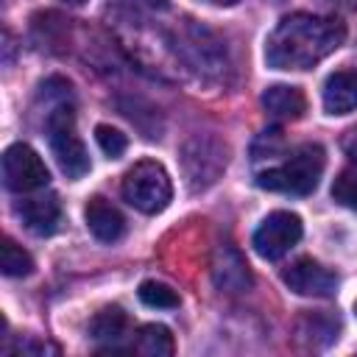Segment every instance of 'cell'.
Wrapping results in <instances>:
<instances>
[{"label": "cell", "instance_id": "25", "mask_svg": "<svg viewBox=\"0 0 357 357\" xmlns=\"http://www.w3.org/2000/svg\"><path fill=\"white\" fill-rule=\"evenodd\" d=\"M354 312H357V304H354Z\"/></svg>", "mask_w": 357, "mask_h": 357}, {"label": "cell", "instance_id": "9", "mask_svg": "<svg viewBox=\"0 0 357 357\" xmlns=\"http://www.w3.org/2000/svg\"><path fill=\"white\" fill-rule=\"evenodd\" d=\"M282 282L293 293H298V296L326 298V296H335L337 293V276L329 268H324L321 262L310 259V257H301L293 265H287L282 271Z\"/></svg>", "mask_w": 357, "mask_h": 357}, {"label": "cell", "instance_id": "6", "mask_svg": "<svg viewBox=\"0 0 357 357\" xmlns=\"http://www.w3.org/2000/svg\"><path fill=\"white\" fill-rule=\"evenodd\" d=\"M173 42H176V53L192 70H198V73L212 75V73H220L223 64H226L220 39L209 28H204L201 22H195V20H184L181 28H176Z\"/></svg>", "mask_w": 357, "mask_h": 357}, {"label": "cell", "instance_id": "18", "mask_svg": "<svg viewBox=\"0 0 357 357\" xmlns=\"http://www.w3.org/2000/svg\"><path fill=\"white\" fill-rule=\"evenodd\" d=\"M0 268L6 276H28L33 271V259L22 245H17L11 237H6L3 248H0Z\"/></svg>", "mask_w": 357, "mask_h": 357}, {"label": "cell", "instance_id": "8", "mask_svg": "<svg viewBox=\"0 0 357 357\" xmlns=\"http://www.w3.org/2000/svg\"><path fill=\"white\" fill-rule=\"evenodd\" d=\"M301 231H304L301 218L296 212L279 209V212H271L257 226V231L251 237V245L262 259H279L301 240Z\"/></svg>", "mask_w": 357, "mask_h": 357}, {"label": "cell", "instance_id": "11", "mask_svg": "<svg viewBox=\"0 0 357 357\" xmlns=\"http://www.w3.org/2000/svg\"><path fill=\"white\" fill-rule=\"evenodd\" d=\"M14 212L25 223V229L33 231V234H39V237L53 234L59 229V220H61V204H59V198L53 192L22 198V201H17Z\"/></svg>", "mask_w": 357, "mask_h": 357}, {"label": "cell", "instance_id": "24", "mask_svg": "<svg viewBox=\"0 0 357 357\" xmlns=\"http://www.w3.org/2000/svg\"><path fill=\"white\" fill-rule=\"evenodd\" d=\"M64 3H73V6H81L84 0H64Z\"/></svg>", "mask_w": 357, "mask_h": 357}, {"label": "cell", "instance_id": "16", "mask_svg": "<svg viewBox=\"0 0 357 357\" xmlns=\"http://www.w3.org/2000/svg\"><path fill=\"white\" fill-rule=\"evenodd\" d=\"M134 351L137 354H145V357H170L176 351V343H173V335H170L167 326H162V324H145V326L137 329Z\"/></svg>", "mask_w": 357, "mask_h": 357}, {"label": "cell", "instance_id": "23", "mask_svg": "<svg viewBox=\"0 0 357 357\" xmlns=\"http://www.w3.org/2000/svg\"><path fill=\"white\" fill-rule=\"evenodd\" d=\"M209 3H218V6H234V3H240V0H209Z\"/></svg>", "mask_w": 357, "mask_h": 357}, {"label": "cell", "instance_id": "12", "mask_svg": "<svg viewBox=\"0 0 357 357\" xmlns=\"http://www.w3.org/2000/svg\"><path fill=\"white\" fill-rule=\"evenodd\" d=\"M84 218H86V226L89 231L100 240V243H117L123 234H126V218L123 212L106 201L103 195H92L84 206Z\"/></svg>", "mask_w": 357, "mask_h": 357}, {"label": "cell", "instance_id": "4", "mask_svg": "<svg viewBox=\"0 0 357 357\" xmlns=\"http://www.w3.org/2000/svg\"><path fill=\"white\" fill-rule=\"evenodd\" d=\"M123 198L145 215L162 212L173 198V184L167 170L153 159L137 162L123 176Z\"/></svg>", "mask_w": 357, "mask_h": 357}, {"label": "cell", "instance_id": "17", "mask_svg": "<svg viewBox=\"0 0 357 357\" xmlns=\"http://www.w3.org/2000/svg\"><path fill=\"white\" fill-rule=\"evenodd\" d=\"M126 326H128V315L123 312V307L112 304V307H103L100 312H95V318L89 321V335H92L95 340H109V343H114V340L123 337Z\"/></svg>", "mask_w": 357, "mask_h": 357}, {"label": "cell", "instance_id": "7", "mask_svg": "<svg viewBox=\"0 0 357 357\" xmlns=\"http://www.w3.org/2000/svg\"><path fill=\"white\" fill-rule=\"evenodd\" d=\"M47 165L42 162V156L25 145V142H14L6 148L3 153V184L11 190V192H33V190H42L47 187Z\"/></svg>", "mask_w": 357, "mask_h": 357}, {"label": "cell", "instance_id": "21", "mask_svg": "<svg viewBox=\"0 0 357 357\" xmlns=\"http://www.w3.org/2000/svg\"><path fill=\"white\" fill-rule=\"evenodd\" d=\"M95 139H98L100 151H103L106 156H112V159L123 156V153H126V148H128L126 134H123V131H117V128H112V126H98V128H95Z\"/></svg>", "mask_w": 357, "mask_h": 357}, {"label": "cell", "instance_id": "19", "mask_svg": "<svg viewBox=\"0 0 357 357\" xmlns=\"http://www.w3.org/2000/svg\"><path fill=\"white\" fill-rule=\"evenodd\" d=\"M137 296H139V301L145 307H153V310H173V307H178V293L170 284L156 282V279L142 282L139 290H137Z\"/></svg>", "mask_w": 357, "mask_h": 357}, {"label": "cell", "instance_id": "13", "mask_svg": "<svg viewBox=\"0 0 357 357\" xmlns=\"http://www.w3.org/2000/svg\"><path fill=\"white\" fill-rule=\"evenodd\" d=\"M326 114H349L357 109V67L335 70L324 84Z\"/></svg>", "mask_w": 357, "mask_h": 357}, {"label": "cell", "instance_id": "20", "mask_svg": "<svg viewBox=\"0 0 357 357\" xmlns=\"http://www.w3.org/2000/svg\"><path fill=\"white\" fill-rule=\"evenodd\" d=\"M332 198H335L340 206L357 212V165L343 167V170L337 173V178L332 181Z\"/></svg>", "mask_w": 357, "mask_h": 357}, {"label": "cell", "instance_id": "2", "mask_svg": "<svg viewBox=\"0 0 357 357\" xmlns=\"http://www.w3.org/2000/svg\"><path fill=\"white\" fill-rule=\"evenodd\" d=\"M324 165H326L324 148L318 142H307L298 145L282 165L257 173V187L284 195H310L318 187Z\"/></svg>", "mask_w": 357, "mask_h": 357}, {"label": "cell", "instance_id": "15", "mask_svg": "<svg viewBox=\"0 0 357 357\" xmlns=\"http://www.w3.org/2000/svg\"><path fill=\"white\" fill-rule=\"evenodd\" d=\"M262 106L268 109V114H273L279 120H298L307 112V98L298 86L273 84L262 92Z\"/></svg>", "mask_w": 357, "mask_h": 357}, {"label": "cell", "instance_id": "10", "mask_svg": "<svg viewBox=\"0 0 357 357\" xmlns=\"http://www.w3.org/2000/svg\"><path fill=\"white\" fill-rule=\"evenodd\" d=\"M209 271H212V282H215L220 290H226V293H243V290L251 287L248 262H245V257H243L231 243L215 245Z\"/></svg>", "mask_w": 357, "mask_h": 357}, {"label": "cell", "instance_id": "22", "mask_svg": "<svg viewBox=\"0 0 357 357\" xmlns=\"http://www.w3.org/2000/svg\"><path fill=\"white\" fill-rule=\"evenodd\" d=\"M340 148H343V153L357 165V126H351L346 134H343V139H340Z\"/></svg>", "mask_w": 357, "mask_h": 357}, {"label": "cell", "instance_id": "5", "mask_svg": "<svg viewBox=\"0 0 357 357\" xmlns=\"http://www.w3.org/2000/svg\"><path fill=\"white\" fill-rule=\"evenodd\" d=\"M229 165V148L212 134H192L181 145V167L190 190L212 187Z\"/></svg>", "mask_w": 357, "mask_h": 357}, {"label": "cell", "instance_id": "14", "mask_svg": "<svg viewBox=\"0 0 357 357\" xmlns=\"http://www.w3.org/2000/svg\"><path fill=\"white\" fill-rule=\"evenodd\" d=\"M296 332H298V340L307 346V349H326L329 343L337 340V332H340V321L326 312V310H307L298 324H296Z\"/></svg>", "mask_w": 357, "mask_h": 357}, {"label": "cell", "instance_id": "1", "mask_svg": "<svg viewBox=\"0 0 357 357\" xmlns=\"http://www.w3.org/2000/svg\"><path fill=\"white\" fill-rule=\"evenodd\" d=\"M346 39V25L335 17L296 11L276 22L265 42V61L273 70H310L335 53Z\"/></svg>", "mask_w": 357, "mask_h": 357}, {"label": "cell", "instance_id": "3", "mask_svg": "<svg viewBox=\"0 0 357 357\" xmlns=\"http://www.w3.org/2000/svg\"><path fill=\"white\" fill-rule=\"evenodd\" d=\"M47 134H50V151L56 156L59 170L67 178H81L89 173V153L75 134V114L70 103L50 106L47 112Z\"/></svg>", "mask_w": 357, "mask_h": 357}]
</instances>
